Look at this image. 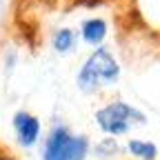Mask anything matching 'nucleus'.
<instances>
[{
  "mask_svg": "<svg viewBox=\"0 0 160 160\" xmlns=\"http://www.w3.org/2000/svg\"><path fill=\"white\" fill-rule=\"evenodd\" d=\"M120 76V67L116 62V58L105 49V47H98L89 58L87 62L82 65L78 73V87L82 91H93L102 85H111L116 82Z\"/></svg>",
  "mask_w": 160,
  "mask_h": 160,
  "instance_id": "f257e3e1",
  "label": "nucleus"
},
{
  "mask_svg": "<svg viewBox=\"0 0 160 160\" xmlns=\"http://www.w3.org/2000/svg\"><path fill=\"white\" fill-rule=\"evenodd\" d=\"M89 151V140L85 136H73L67 127H56L45 145V160H85Z\"/></svg>",
  "mask_w": 160,
  "mask_h": 160,
  "instance_id": "f03ea898",
  "label": "nucleus"
},
{
  "mask_svg": "<svg viewBox=\"0 0 160 160\" xmlns=\"http://www.w3.org/2000/svg\"><path fill=\"white\" fill-rule=\"evenodd\" d=\"M96 122L109 136H122L133 125H142L145 116L136 111L133 107H129L127 102H122V100H116V102H109L107 107L96 111Z\"/></svg>",
  "mask_w": 160,
  "mask_h": 160,
  "instance_id": "7ed1b4c3",
  "label": "nucleus"
},
{
  "mask_svg": "<svg viewBox=\"0 0 160 160\" xmlns=\"http://www.w3.org/2000/svg\"><path fill=\"white\" fill-rule=\"evenodd\" d=\"M13 129L18 136V142L22 147H31V145H36V140L40 136V120L33 113L18 111L13 116Z\"/></svg>",
  "mask_w": 160,
  "mask_h": 160,
  "instance_id": "20e7f679",
  "label": "nucleus"
},
{
  "mask_svg": "<svg viewBox=\"0 0 160 160\" xmlns=\"http://www.w3.org/2000/svg\"><path fill=\"white\" fill-rule=\"evenodd\" d=\"M107 36V22L100 18H91L82 22V40L89 45H100Z\"/></svg>",
  "mask_w": 160,
  "mask_h": 160,
  "instance_id": "39448f33",
  "label": "nucleus"
},
{
  "mask_svg": "<svg viewBox=\"0 0 160 160\" xmlns=\"http://www.w3.org/2000/svg\"><path fill=\"white\" fill-rule=\"evenodd\" d=\"M129 151L140 160H156V156H158L156 145L147 142V140H129Z\"/></svg>",
  "mask_w": 160,
  "mask_h": 160,
  "instance_id": "423d86ee",
  "label": "nucleus"
},
{
  "mask_svg": "<svg viewBox=\"0 0 160 160\" xmlns=\"http://www.w3.org/2000/svg\"><path fill=\"white\" fill-rule=\"evenodd\" d=\"M73 42H76V38H73V31L71 29H60L56 36H53V49L58 53H67L73 49Z\"/></svg>",
  "mask_w": 160,
  "mask_h": 160,
  "instance_id": "0eeeda50",
  "label": "nucleus"
},
{
  "mask_svg": "<svg viewBox=\"0 0 160 160\" xmlns=\"http://www.w3.org/2000/svg\"><path fill=\"white\" fill-rule=\"evenodd\" d=\"M0 160H13V158H9V156H5V153H0Z\"/></svg>",
  "mask_w": 160,
  "mask_h": 160,
  "instance_id": "6e6552de",
  "label": "nucleus"
}]
</instances>
